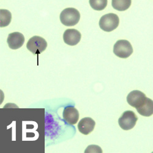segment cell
Instances as JSON below:
<instances>
[{
	"mask_svg": "<svg viewBox=\"0 0 153 153\" xmlns=\"http://www.w3.org/2000/svg\"><path fill=\"white\" fill-rule=\"evenodd\" d=\"M82 37L81 33L75 29H68L64 33L63 40L66 44L74 46L78 44Z\"/></svg>",
	"mask_w": 153,
	"mask_h": 153,
	"instance_id": "obj_7",
	"label": "cell"
},
{
	"mask_svg": "<svg viewBox=\"0 0 153 153\" xmlns=\"http://www.w3.org/2000/svg\"><path fill=\"white\" fill-rule=\"evenodd\" d=\"M136 109L140 115L146 117H151L153 114V100L146 97L143 105Z\"/></svg>",
	"mask_w": 153,
	"mask_h": 153,
	"instance_id": "obj_11",
	"label": "cell"
},
{
	"mask_svg": "<svg viewBox=\"0 0 153 153\" xmlns=\"http://www.w3.org/2000/svg\"><path fill=\"white\" fill-rule=\"evenodd\" d=\"M146 95L142 91L134 90L127 96V102L131 106L135 108L142 107L146 100Z\"/></svg>",
	"mask_w": 153,
	"mask_h": 153,
	"instance_id": "obj_6",
	"label": "cell"
},
{
	"mask_svg": "<svg viewBox=\"0 0 153 153\" xmlns=\"http://www.w3.org/2000/svg\"><path fill=\"white\" fill-rule=\"evenodd\" d=\"M85 152H102L101 148L97 145L89 146L85 150Z\"/></svg>",
	"mask_w": 153,
	"mask_h": 153,
	"instance_id": "obj_15",
	"label": "cell"
},
{
	"mask_svg": "<svg viewBox=\"0 0 153 153\" xmlns=\"http://www.w3.org/2000/svg\"><path fill=\"white\" fill-rule=\"evenodd\" d=\"M62 117L68 124L74 125L79 121V112L74 107L68 106L64 109Z\"/></svg>",
	"mask_w": 153,
	"mask_h": 153,
	"instance_id": "obj_8",
	"label": "cell"
},
{
	"mask_svg": "<svg viewBox=\"0 0 153 153\" xmlns=\"http://www.w3.org/2000/svg\"><path fill=\"white\" fill-rule=\"evenodd\" d=\"M113 53L119 58L126 59L132 54L133 48L128 41L119 40L114 45Z\"/></svg>",
	"mask_w": 153,
	"mask_h": 153,
	"instance_id": "obj_3",
	"label": "cell"
},
{
	"mask_svg": "<svg viewBox=\"0 0 153 153\" xmlns=\"http://www.w3.org/2000/svg\"><path fill=\"white\" fill-rule=\"evenodd\" d=\"M60 21L66 27H73L76 25L80 19V14L78 10L73 7L64 9L60 14Z\"/></svg>",
	"mask_w": 153,
	"mask_h": 153,
	"instance_id": "obj_1",
	"label": "cell"
},
{
	"mask_svg": "<svg viewBox=\"0 0 153 153\" xmlns=\"http://www.w3.org/2000/svg\"><path fill=\"white\" fill-rule=\"evenodd\" d=\"M12 19L10 12L6 9L0 10V27L3 28L8 26Z\"/></svg>",
	"mask_w": 153,
	"mask_h": 153,
	"instance_id": "obj_13",
	"label": "cell"
},
{
	"mask_svg": "<svg viewBox=\"0 0 153 153\" xmlns=\"http://www.w3.org/2000/svg\"><path fill=\"white\" fill-rule=\"evenodd\" d=\"M120 23L118 16L113 13L105 14L99 20V27L104 31L111 32L118 28Z\"/></svg>",
	"mask_w": 153,
	"mask_h": 153,
	"instance_id": "obj_2",
	"label": "cell"
},
{
	"mask_svg": "<svg viewBox=\"0 0 153 153\" xmlns=\"http://www.w3.org/2000/svg\"><path fill=\"white\" fill-rule=\"evenodd\" d=\"M138 118L135 113L131 110L124 111L118 120V123L121 128L124 131H129L135 127Z\"/></svg>",
	"mask_w": 153,
	"mask_h": 153,
	"instance_id": "obj_5",
	"label": "cell"
},
{
	"mask_svg": "<svg viewBox=\"0 0 153 153\" xmlns=\"http://www.w3.org/2000/svg\"><path fill=\"white\" fill-rule=\"evenodd\" d=\"M25 40V37L22 33L19 32H14L9 34L7 42L10 48L17 50L23 46Z\"/></svg>",
	"mask_w": 153,
	"mask_h": 153,
	"instance_id": "obj_9",
	"label": "cell"
},
{
	"mask_svg": "<svg viewBox=\"0 0 153 153\" xmlns=\"http://www.w3.org/2000/svg\"><path fill=\"white\" fill-rule=\"evenodd\" d=\"M96 125L95 121L90 117L82 119L78 124V129L80 132L84 135H88L92 132Z\"/></svg>",
	"mask_w": 153,
	"mask_h": 153,
	"instance_id": "obj_10",
	"label": "cell"
},
{
	"mask_svg": "<svg viewBox=\"0 0 153 153\" xmlns=\"http://www.w3.org/2000/svg\"><path fill=\"white\" fill-rule=\"evenodd\" d=\"M132 3V0H112V7L118 11H124L128 9Z\"/></svg>",
	"mask_w": 153,
	"mask_h": 153,
	"instance_id": "obj_12",
	"label": "cell"
},
{
	"mask_svg": "<svg viewBox=\"0 0 153 153\" xmlns=\"http://www.w3.org/2000/svg\"><path fill=\"white\" fill-rule=\"evenodd\" d=\"M91 7L95 10H102L107 5V0H90Z\"/></svg>",
	"mask_w": 153,
	"mask_h": 153,
	"instance_id": "obj_14",
	"label": "cell"
},
{
	"mask_svg": "<svg viewBox=\"0 0 153 153\" xmlns=\"http://www.w3.org/2000/svg\"><path fill=\"white\" fill-rule=\"evenodd\" d=\"M27 49L34 55L42 53L47 47V42L43 37L33 36L29 39L27 44Z\"/></svg>",
	"mask_w": 153,
	"mask_h": 153,
	"instance_id": "obj_4",
	"label": "cell"
}]
</instances>
